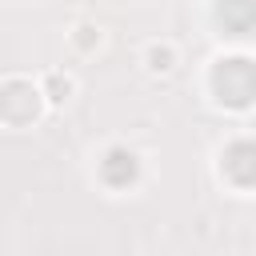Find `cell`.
<instances>
[{"instance_id":"2","label":"cell","mask_w":256,"mask_h":256,"mask_svg":"<svg viewBox=\"0 0 256 256\" xmlns=\"http://www.w3.org/2000/svg\"><path fill=\"white\" fill-rule=\"evenodd\" d=\"M0 108H4V120L8 124H28L40 112V92L32 88V80H16L12 76L0 88Z\"/></svg>"},{"instance_id":"6","label":"cell","mask_w":256,"mask_h":256,"mask_svg":"<svg viewBox=\"0 0 256 256\" xmlns=\"http://www.w3.org/2000/svg\"><path fill=\"white\" fill-rule=\"evenodd\" d=\"M148 60H152V68H156V72H168V68H172V48H152V52H148Z\"/></svg>"},{"instance_id":"8","label":"cell","mask_w":256,"mask_h":256,"mask_svg":"<svg viewBox=\"0 0 256 256\" xmlns=\"http://www.w3.org/2000/svg\"><path fill=\"white\" fill-rule=\"evenodd\" d=\"M76 32H80V36H76V44H80V48H92V44L100 40V36H96V28H76Z\"/></svg>"},{"instance_id":"5","label":"cell","mask_w":256,"mask_h":256,"mask_svg":"<svg viewBox=\"0 0 256 256\" xmlns=\"http://www.w3.org/2000/svg\"><path fill=\"white\" fill-rule=\"evenodd\" d=\"M224 36H256V0H216Z\"/></svg>"},{"instance_id":"1","label":"cell","mask_w":256,"mask_h":256,"mask_svg":"<svg viewBox=\"0 0 256 256\" xmlns=\"http://www.w3.org/2000/svg\"><path fill=\"white\" fill-rule=\"evenodd\" d=\"M212 92L228 108H248L256 100V60L248 56H224L212 68Z\"/></svg>"},{"instance_id":"3","label":"cell","mask_w":256,"mask_h":256,"mask_svg":"<svg viewBox=\"0 0 256 256\" xmlns=\"http://www.w3.org/2000/svg\"><path fill=\"white\" fill-rule=\"evenodd\" d=\"M220 168L236 188H256V140H232L220 156Z\"/></svg>"},{"instance_id":"4","label":"cell","mask_w":256,"mask_h":256,"mask_svg":"<svg viewBox=\"0 0 256 256\" xmlns=\"http://www.w3.org/2000/svg\"><path fill=\"white\" fill-rule=\"evenodd\" d=\"M100 180H104L108 188H132V184L140 180V160H136V152L124 148V144H112V148L104 152V160H100Z\"/></svg>"},{"instance_id":"7","label":"cell","mask_w":256,"mask_h":256,"mask_svg":"<svg viewBox=\"0 0 256 256\" xmlns=\"http://www.w3.org/2000/svg\"><path fill=\"white\" fill-rule=\"evenodd\" d=\"M68 88H72V84H68L60 72H52V76H48V92H52V100H64V96H68Z\"/></svg>"}]
</instances>
